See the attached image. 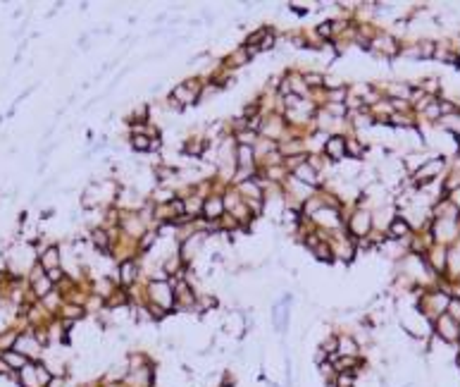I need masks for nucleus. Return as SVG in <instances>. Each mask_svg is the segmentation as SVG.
I'll use <instances>...</instances> for the list:
<instances>
[{
	"label": "nucleus",
	"mask_w": 460,
	"mask_h": 387,
	"mask_svg": "<svg viewBox=\"0 0 460 387\" xmlns=\"http://www.w3.org/2000/svg\"><path fill=\"white\" fill-rule=\"evenodd\" d=\"M341 349H343L341 354H353V349H355V347H353V342H348V340H341Z\"/></svg>",
	"instance_id": "obj_12"
},
{
	"label": "nucleus",
	"mask_w": 460,
	"mask_h": 387,
	"mask_svg": "<svg viewBox=\"0 0 460 387\" xmlns=\"http://www.w3.org/2000/svg\"><path fill=\"white\" fill-rule=\"evenodd\" d=\"M296 174H298V177H303L308 184H315V182H317V180H315V172H312V167H308V165H301L296 170Z\"/></svg>",
	"instance_id": "obj_4"
},
{
	"label": "nucleus",
	"mask_w": 460,
	"mask_h": 387,
	"mask_svg": "<svg viewBox=\"0 0 460 387\" xmlns=\"http://www.w3.org/2000/svg\"><path fill=\"white\" fill-rule=\"evenodd\" d=\"M95 242H98L101 246H105V234H103V232H95Z\"/></svg>",
	"instance_id": "obj_15"
},
{
	"label": "nucleus",
	"mask_w": 460,
	"mask_h": 387,
	"mask_svg": "<svg viewBox=\"0 0 460 387\" xmlns=\"http://www.w3.org/2000/svg\"><path fill=\"white\" fill-rule=\"evenodd\" d=\"M327 153H329V156H332L334 160L343 158V153H346V141H343V139H339V136L329 139V143H327Z\"/></svg>",
	"instance_id": "obj_2"
},
{
	"label": "nucleus",
	"mask_w": 460,
	"mask_h": 387,
	"mask_svg": "<svg viewBox=\"0 0 460 387\" xmlns=\"http://www.w3.org/2000/svg\"><path fill=\"white\" fill-rule=\"evenodd\" d=\"M448 311H451V313H448V316L453 318V320H460V301H448Z\"/></svg>",
	"instance_id": "obj_9"
},
{
	"label": "nucleus",
	"mask_w": 460,
	"mask_h": 387,
	"mask_svg": "<svg viewBox=\"0 0 460 387\" xmlns=\"http://www.w3.org/2000/svg\"><path fill=\"white\" fill-rule=\"evenodd\" d=\"M439 167H441V163H429V165H424L420 170V172H417V177H420V180H424V177H432V174H437L439 172Z\"/></svg>",
	"instance_id": "obj_5"
},
{
	"label": "nucleus",
	"mask_w": 460,
	"mask_h": 387,
	"mask_svg": "<svg viewBox=\"0 0 460 387\" xmlns=\"http://www.w3.org/2000/svg\"><path fill=\"white\" fill-rule=\"evenodd\" d=\"M239 163H241V165H250V148L248 146L239 151Z\"/></svg>",
	"instance_id": "obj_10"
},
{
	"label": "nucleus",
	"mask_w": 460,
	"mask_h": 387,
	"mask_svg": "<svg viewBox=\"0 0 460 387\" xmlns=\"http://www.w3.org/2000/svg\"><path fill=\"white\" fill-rule=\"evenodd\" d=\"M408 232H410V225H408L406 220L396 218V220L391 222V234H396V237H406Z\"/></svg>",
	"instance_id": "obj_3"
},
{
	"label": "nucleus",
	"mask_w": 460,
	"mask_h": 387,
	"mask_svg": "<svg viewBox=\"0 0 460 387\" xmlns=\"http://www.w3.org/2000/svg\"><path fill=\"white\" fill-rule=\"evenodd\" d=\"M437 330H439V335L444 337L446 342H455L460 337V325L453 320L451 316H441L437 320Z\"/></svg>",
	"instance_id": "obj_1"
},
{
	"label": "nucleus",
	"mask_w": 460,
	"mask_h": 387,
	"mask_svg": "<svg viewBox=\"0 0 460 387\" xmlns=\"http://www.w3.org/2000/svg\"><path fill=\"white\" fill-rule=\"evenodd\" d=\"M134 148H139V151L148 148V139H146V136H136V139H134Z\"/></svg>",
	"instance_id": "obj_11"
},
{
	"label": "nucleus",
	"mask_w": 460,
	"mask_h": 387,
	"mask_svg": "<svg viewBox=\"0 0 460 387\" xmlns=\"http://www.w3.org/2000/svg\"><path fill=\"white\" fill-rule=\"evenodd\" d=\"M50 263H53V265L57 263V251H55V249H53V251H48V253H46V265H50Z\"/></svg>",
	"instance_id": "obj_13"
},
{
	"label": "nucleus",
	"mask_w": 460,
	"mask_h": 387,
	"mask_svg": "<svg viewBox=\"0 0 460 387\" xmlns=\"http://www.w3.org/2000/svg\"><path fill=\"white\" fill-rule=\"evenodd\" d=\"M367 215H355V222H353V229L358 232V234H365L367 232Z\"/></svg>",
	"instance_id": "obj_6"
},
{
	"label": "nucleus",
	"mask_w": 460,
	"mask_h": 387,
	"mask_svg": "<svg viewBox=\"0 0 460 387\" xmlns=\"http://www.w3.org/2000/svg\"><path fill=\"white\" fill-rule=\"evenodd\" d=\"M134 275H136V265L134 263H124L122 265V282H132Z\"/></svg>",
	"instance_id": "obj_8"
},
{
	"label": "nucleus",
	"mask_w": 460,
	"mask_h": 387,
	"mask_svg": "<svg viewBox=\"0 0 460 387\" xmlns=\"http://www.w3.org/2000/svg\"><path fill=\"white\" fill-rule=\"evenodd\" d=\"M8 361H10V364H17V366L24 364V359H19V356H12V354H8Z\"/></svg>",
	"instance_id": "obj_14"
},
{
	"label": "nucleus",
	"mask_w": 460,
	"mask_h": 387,
	"mask_svg": "<svg viewBox=\"0 0 460 387\" xmlns=\"http://www.w3.org/2000/svg\"><path fill=\"white\" fill-rule=\"evenodd\" d=\"M222 213V203H219L217 198H212L210 203H205V215H210V218H215V215Z\"/></svg>",
	"instance_id": "obj_7"
}]
</instances>
